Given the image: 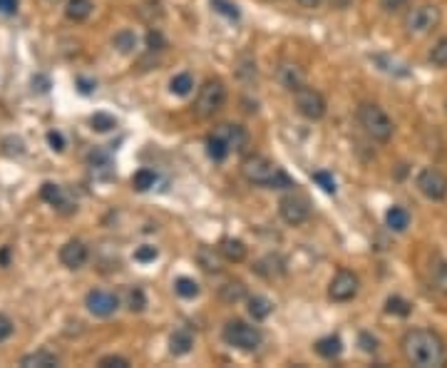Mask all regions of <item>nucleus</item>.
Instances as JSON below:
<instances>
[{
    "label": "nucleus",
    "instance_id": "1",
    "mask_svg": "<svg viewBox=\"0 0 447 368\" xmlns=\"http://www.w3.org/2000/svg\"><path fill=\"white\" fill-rule=\"evenodd\" d=\"M403 356L408 364L418 368H440L447 364V346L440 339V334L430 329H410L405 331L403 341Z\"/></svg>",
    "mask_w": 447,
    "mask_h": 368
},
{
    "label": "nucleus",
    "instance_id": "2",
    "mask_svg": "<svg viewBox=\"0 0 447 368\" xmlns=\"http://www.w3.org/2000/svg\"><path fill=\"white\" fill-rule=\"evenodd\" d=\"M358 122H360V127H363L365 132L375 140V142H388L395 132V125H393V120L388 117V112H385L383 107H378V105H373V102L360 105L358 107Z\"/></svg>",
    "mask_w": 447,
    "mask_h": 368
},
{
    "label": "nucleus",
    "instance_id": "3",
    "mask_svg": "<svg viewBox=\"0 0 447 368\" xmlns=\"http://www.w3.org/2000/svg\"><path fill=\"white\" fill-rule=\"evenodd\" d=\"M226 105V88L222 80H207V83L199 88L197 102H194V110H197L199 117H214Z\"/></svg>",
    "mask_w": 447,
    "mask_h": 368
},
{
    "label": "nucleus",
    "instance_id": "4",
    "mask_svg": "<svg viewBox=\"0 0 447 368\" xmlns=\"http://www.w3.org/2000/svg\"><path fill=\"white\" fill-rule=\"evenodd\" d=\"M224 341L239 351H256L264 344V334L256 326L244 324V321H229L224 326Z\"/></svg>",
    "mask_w": 447,
    "mask_h": 368
},
{
    "label": "nucleus",
    "instance_id": "5",
    "mask_svg": "<svg viewBox=\"0 0 447 368\" xmlns=\"http://www.w3.org/2000/svg\"><path fill=\"white\" fill-rule=\"evenodd\" d=\"M440 20H443V13H440L438 5L423 3L405 15V30L410 35H428L438 28Z\"/></svg>",
    "mask_w": 447,
    "mask_h": 368
},
{
    "label": "nucleus",
    "instance_id": "6",
    "mask_svg": "<svg viewBox=\"0 0 447 368\" xmlns=\"http://www.w3.org/2000/svg\"><path fill=\"white\" fill-rule=\"evenodd\" d=\"M281 167H276L271 159H266L264 154H251L241 162V174L246 177V182L259 184V186H269L274 184L276 174H279Z\"/></svg>",
    "mask_w": 447,
    "mask_h": 368
},
{
    "label": "nucleus",
    "instance_id": "7",
    "mask_svg": "<svg viewBox=\"0 0 447 368\" xmlns=\"http://www.w3.org/2000/svg\"><path fill=\"white\" fill-rule=\"evenodd\" d=\"M358 289H360L358 274H353V271L348 269H340L338 274L330 279L328 299L335 301V304H345V301H353L355 296H358Z\"/></svg>",
    "mask_w": 447,
    "mask_h": 368
},
{
    "label": "nucleus",
    "instance_id": "8",
    "mask_svg": "<svg viewBox=\"0 0 447 368\" xmlns=\"http://www.w3.org/2000/svg\"><path fill=\"white\" fill-rule=\"evenodd\" d=\"M296 107L298 112L303 115L306 120H321L325 115V100L318 90L308 88V85H301L298 90L293 93Z\"/></svg>",
    "mask_w": 447,
    "mask_h": 368
},
{
    "label": "nucleus",
    "instance_id": "9",
    "mask_svg": "<svg viewBox=\"0 0 447 368\" xmlns=\"http://www.w3.org/2000/svg\"><path fill=\"white\" fill-rule=\"evenodd\" d=\"M279 211L281 216H284L286 224H303V221H308L311 216V204L308 199H306L303 194H298V191H291V194H286L284 199L279 201Z\"/></svg>",
    "mask_w": 447,
    "mask_h": 368
},
{
    "label": "nucleus",
    "instance_id": "10",
    "mask_svg": "<svg viewBox=\"0 0 447 368\" xmlns=\"http://www.w3.org/2000/svg\"><path fill=\"white\" fill-rule=\"evenodd\" d=\"M418 189L423 191L428 199L440 201L447 196V177L440 169L435 167H425L423 172L418 174Z\"/></svg>",
    "mask_w": 447,
    "mask_h": 368
},
{
    "label": "nucleus",
    "instance_id": "11",
    "mask_svg": "<svg viewBox=\"0 0 447 368\" xmlns=\"http://www.w3.org/2000/svg\"><path fill=\"white\" fill-rule=\"evenodd\" d=\"M85 304H87L90 314L99 316V319H107V316H112L114 311H117L119 299L112 294V291L95 289V291H90V294H87V299H85Z\"/></svg>",
    "mask_w": 447,
    "mask_h": 368
},
{
    "label": "nucleus",
    "instance_id": "12",
    "mask_svg": "<svg viewBox=\"0 0 447 368\" xmlns=\"http://www.w3.org/2000/svg\"><path fill=\"white\" fill-rule=\"evenodd\" d=\"M87 256H90L87 246L77 239L68 241V244L60 249V261H63L68 269H82V266L87 264Z\"/></svg>",
    "mask_w": 447,
    "mask_h": 368
},
{
    "label": "nucleus",
    "instance_id": "13",
    "mask_svg": "<svg viewBox=\"0 0 447 368\" xmlns=\"http://www.w3.org/2000/svg\"><path fill=\"white\" fill-rule=\"evenodd\" d=\"M214 132L219 135V137H224L226 140V144L231 147V152H244L246 149V144H249V132H246L241 125H231V122H226V125H219Z\"/></svg>",
    "mask_w": 447,
    "mask_h": 368
},
{
    "label": "nucleus",
    "instance_id": "14",
    "mask_svg": "<svg viewBox=\"0 0 447 368\" xmlns=\"http://www.w3.org/2000/svg\"><path fill=\"white\" fill-rule=\"evenodd\" d=\"M276 75H279V83L284 85L286 90H291V93H296V90L303 85V70H301L298 65L284 63Z\"/></svg>",
    "mask_w": 447,
    "mask_h": 368
},
{
    "label": "nucleus",
    "instance_id": "15",
    "mask_svg": "<svg viewBox=\"0 0 447 368\" xmlns=\"http://www.w3.org/2000/svg\"><path fill=\"white\" fill-rule=\"evenodd\" d=\"M192 346H194L192 331L177 329L172 336H169V354H172V356H184V354H189V351H192Z\"/></svg>",
    "mask_w": 447,
    "mask_h": 368
},
{
    "label": "nucleus",
    "instance_id": "16",
    "mask_svg": "<svg viewBox=\"0 0 447 368\" xmlns=\"http://www.w3.org/2000/svg\"><path fill=\"white\" fill-rule=\"evenodd\" d=\"M219 254H222L226 261L239 264V261L246 259V244L241 239H231V236H226V239H222V244H219Z\"/></svg>",
    "mask_w": 447,
    "mask_h": 368
},
{
    "label": "nucleus",
    "instance_id": "17",
    "mask_svg": "<svg viewBox=\"0 0 447 368\" xmlns=\"http://www.w3.org/2000/svg\"><path fill=\"white\" fill-rule=\"evenodd\" d=\"M60 364V359L55 354H50V351H35V354H28L23 356V361H20V366L23 368H55Z\"/></svg>",
    "mask_w": 447,
    "mask_h": 368
},
{
    "label": "nucleus",
    "instance_id": "18",
    "mask_svg": "<svg viewBox=\"0 0 447 368\" xmlns=\"http://www.w3.org/2000/svg\"><path fill=\"white\" fill-rule=\"evenodd\" d=\"M430 284H433L440 294L447 296V261L440 259V256H435V259L430 261Z\"/></svg>",
    "mask_w": 447,
    "mask_h": 368
},
{
    "label": "nucleus",
    "instance_id": "19",
    "mask_svg": "<svg viewBox=\"0 0 447 368\" xmlns=\"http://www.w3.org/2000/svg\"><path fill=\"white\" fill-rule=\"evenodd\" d=\"M316 354L323 356V359H338L343 354V341L338 336H323V339L316 344Z\"/></svg>",
    "mask_w": 447,
    "mask_h": 368
},
{
    "label": "nucleus",
    "instance_id": "20",
    "mask_svg": "<svg viewBox=\"0 0 447 368\" xmlns=\"http://www.w3.org/2000/svg\"><path fill=\"white\" fill-rule=\"evenodd\" d=\"M92 0H70L68 8H65V15L70 20H75V23H82V20H87L92 15Z\"/></svg>",
    "mask_w": 447,
    "mask_h": 368
},
{
    "label": "nucleus",
    "instance_id": "21",
    "mask_svg": "<svg viewBox=\"0 0 447 368\" xmlns=\"http://www.w3.org/2000/svg\"><path fill=\"white\" fill-rule=\"evenodd\" d=\"M385 224L393 231H405L410 226V211L403 206H390L388 214H385Z\"/></svg>",
    "mask_w": 447,
    "mask_h": 368
},
{
    "label": "nucleus",
    "instance_id": "22",
    "mask_svg": "<svg viewBox=\"0 0 447 368\" xmlns=\"http://www.w3.org/2000/svg\"><path fill=\"white\" fill-rule=\"evenodd\" d=\"M207 152H209V157H212L214 162H224V159L229 157L231 147L226 144L224 137H219V135L214 132V135H209V137H207Z\"/></svg>",
    "mask_w": 447,
    "mask_h": 368
},
{
    "label": "nucleus",
    "instance_id": "23",
    "mask_svg": "<svg viewBox=\"0 0 447 368\" xmlns=\"http://www.w3.org/2000/svg\"><path fill=\"white\" fill-rule=\"evenodd\" d=\"M271 311H274V304H271L266 296H251V299H249V314L254 316L256 321L269 319Z\"/></svg>",
    "mask_w": 447,
    "mask_h": 368
},
{
    "label": "nucleus",
    "instance_id": "24",
    "mask_svg": "<svg viewBox=\"0 0 447 368\" xmlns=\"http://www.w3.org/2000/svg\"><path fill=\"white\" fill-rule=\"evenodd\" d=\"M40 196H43V199L48 201V204L60 206V209H65V206H70V201H65L63 189H60L58 184H53V182H45V184H43V189H40Z\"/></svg>",
    "mask_w": 447,
    "mask_h": 368
},
{
    "label": "nucleus",
    "instance_id": "25",
    "mask_svg": "<svg viewBox=\"0 0 447 368\" xmlns=\"http://www.w3.org/2000/svg\"><path fill=\"white\" fill-rule=\"evenodd\" d=\"M219 296H222L226 304H236V301L246 299V286L241 281H226L222 289H219Z\"/></svg>",
    "mask_w": 447,
    "mask_h": 368
},
{
    "label": "nucleus",
    "instance_id": "26",
    "mask_svg": "<svg viewBox=\"0 0 447 368\" xmlns=\"http://www.w3.org/2000/svg\"><path fill=\"white\" fill-rule=\"evenodd\" d=\"M112 45L117 48V53L129 55L134 48H137V35H134L132 30H119V33L112 38Z\"/></svg>",
    "mask_w": 447,
    "mask_h": 368
},
{
    "label": "nucleus",
    "instance_id": "27",
    "mask_svg": "<svg viewBox=\"0 0 447 368\" xmlns=\"http://www.w3.org/2000/svg\"><path fill=\"white\" fill-rule=\"evenodd\" d=\"M169 90H172L177 98H187V95L194 90V78L189 73H179L177 78H172V83H169Z\"/></svg>",
    "mask_w": 447,
    "mask_h": 368
},
{
    "label": "nucleus",
    "instance_id": "28",
    "mask_svg": "<svg viewBox=\"0 0 447 368\" xmlns=\"http://www.w3.org/2000/svg\"><path fill=\"white\" fill-rule=\"evenodd\" d=\"M157 184V172L154 169H139V172H134V177H132V186L137 191H147V189H152V186Z\"/></svg>",
    "mask_w": 447,
    "mask_h": 368
},
{
    "label": "nucleus",
    "instance_id": "29",
    "mask_svg": "<svg viewBox=\"0 0 447 368\" xmlns=\"http://www.w3.org/2000/svg\"><path fill=\"white\" fill-rule=\"evenodd\" d=\"M385 311L393 316H400V319H405V316H410V311H413V304L405 299H400V296H390L388 301H385Z\"/></svg>",
    "mask_w": 447,
    "mask_h": 368
},
{
    "label": "nucleus",
    "instance_id": "30",
    "mask_svg": "<svg viewBox=\"0 0 447 368\" xmlns=\"http://www.w3.org/2000/svg\"><path fill=\"white\" fill-rule=\"evenodd\" d=\"M199 264H202V269L204 271H209V274H217L219 269H222V266H219V256L214 254V249H209V246H202V249H199Z\"/></svg>",
    "mask_w": 447,
    "mask_h": 368
},
{
    "label": "nucleus",
    "instance_id": "31",
    "mask_svg": "<svg viewBox=\"0 0 447 368\" xmlns=\"http://www.w3.org/2000/svg\"><path fill=\"white\" fill-rule=\"evenodd\" d=\"M174 291L182 299H194V296H199V284L194 279H189V276H179L177 284H174Z\"/></svg>",
    "mask_w": 447,
    "mask_h": 368
},
{
    "label": "nucleus",
    "instance_id": "32",
    "mask_svg": "<svg viewBox=\"0 0 447 368\" xmlns=\"http://www.w3.org/2000/svg\"><path fill=\"white\" fill-rule=\"evenodd\" d=\"M90 125H92V130H97V132H109V130L117 127V120L107 112H95L92 120H90Z\"/></svg>",
    "mask_w": 447,
    "mask_h": 368
},
{
    "label": "nucleus",
    "instance_id": "33",
    "mask_svg": "<svg viewBox=\"0 0 447 368\" xmlns=\"http://www.w3.org/2000/svg\"><path fill=\"white\" fill-rule=\"evenodd\" d=\"M430 63L438 65V68H447V38L438 40L435 48L430 50Z\"/></svg>",
    "mask_w": 447,
    "mask_h": 368
},
{
    "label": "nucleus",
    "instance_id": "34",
    "mask_svg": "<svg viewBox=\"0 0 447 368\" xmlns=\"http://www.w3.org/2000/svg\"><path fill=\"white\" fill-rule=\"evenodd\" d=\"M212 8L217 10V13H222L224 18L229 20H239V8H236L231 0H212Z\"/></svg>",
    "mask_w": 447,
    "mask_h": 368
},
{
    "label": "nucleus",
    "instance_id": "35",
    "mask_svg": "<svg viewBox=\"0 0 447 368\" xmlns=\"http://www.w3.org/2000/svg\"><path fill=\"white\" fill-rule=\"evenodd\" d=\"M313 182L328 194H335V179L328 172H313Z\"/></svg>",
    "mask_w": 447,
    "mask_h": 368
},
{
    "label": "nucleus",
    "instance_id": "36",
    "mask_svg": "<svg viewBox=\"0 0 447 368\" xmlns=\"http://www.w3.org/2000/svg\"><path fill=\"white\" fill-rule=\"evenodd\" d=\"M144 40H147V48L152 50V53H154V50H164V48H167V40H164V35L159 33L157 28L149 30L147 38H144Z\"/></svg>",
    "mask_w": 447,
    "mask_h": 368
},
{
    "label": "nucleus",
    "instance_id": "37",
    "mask_svg": "<svg viewBox=\"0 0 447 368\" xmlns=\"http://www.w3.org/2000/svg\"><path fill=\"white\" fill-rule=\"evenodd\" d=\"M157 256H159V251L154 249V246H149V244L139 246V249L134 251V259H137L139 264H149V261H154Z\"/></svg>",
    "mask_w": 447,
    "mask_h": 368
},
{
    "label": "nucleus",
    "instance_id": "38",
    "mask_svg": "<svg viewBox=\"0 0 447 368\" xmlns=\"http://www.w3.org/2000/svg\"><path fill=\"white\" fill-rule=\"evenodd\" d=\"M147 306V296H144L142 289H132L129 291V309L132 311H142Z\"/></svg>",
    "mask_w": 447,
    "mask_h": 368
},
{
    "label": "nucleus",
    "instance_id": "39",
    "mask_svg": "<svg viewBox=\"0 0 447 368\" xmlns=\"http://www.w3.org/2000/svg\"><path fill=\"white\" fill-rule=\"evenodd\" d=\"M358 344H360V349L365 351V354H375V351H378V339H375V336H370V334H360L358 336Z\"/></svg>",
    "mask_w": 447,
    "mask_h": 368
},
{
    "label": "nucleus",
    "instance_id": "40",
    "mask_svg": "<svg viewBox=\"0 0 447 368\" xmlns=\"http://www.w3.org/2000/svg\"><path fill=\"white\" fill-rule=\"evenodd\" d=\"M99 366L102 368H127L129 361L122 359V356H104V359H99Z\"/></svg>",
    "mask_w": 447,
    "mask_h": 368
},
{
    "label": "nucleus",
    "instance_id": "41",
    "mask_svg": "<svg viewBox=\"0 0 447 368\" xmlns=\"http://www.w3.org/2000/svg\"><path fill=\"white\" fill-rule=\"evenodd\" d=\"M10 334H13V321L0 314V344H3L5 339H10Z\"/></svg>",
    "mask_w": 447,
    "mask_h": 368
},
{
    "label": "nucleus",
    "instance_id": "42",
    "mask_svg": "<svg viewBox=\"0 0 447 368\" xmlns=\"http://www.w3.org/2000/svg\"><path fill=\"white\" fill-rule=\"evenodd\" d=\"M48 142H50V147L58 149V152H63L65 149V140H63V135L60 132H48Z\"/></svg>",
    "mask_w": 447,
    "mask_h": 368
},
{
    "label": "nucleus",
    "instance_id": "43",
    "mask_svg": "<svg viewBox=\"0 0 447 368\" xmlns=\"http://www.w3.org/2000/svg\"><path fill=\"white\" fill-rule=\"evenodd\" d=\"M0 13L3 15L18 13V0H0Z\"/></svg>",
    "mask_w": 447,
    "mask_h": 368
},
{
    "label": "nucleus",
    "instance_id": "44",
    "mask_svg": "<svg viewBox=\"0 0 447 368\" xmlns=\"http://www.w3.org/2000/svg\"><path fill=\"white\" fill-rule=\"evenodd\" d=\"M323 3H328L330 8H335V10H343V8H348L353 0H323Z\"/></svg>",
    "mask_w": 447,
    "mask_h": 368
},
{
    "label": "nucleus",
    "instance_id": "45",
    "mask_svg": "<svg viewBox=\"0 0 447 368\" xmlns=\"http://www.w3.org/2000/svg\"><path fill=\"white\" fill-rule=\"evenodd\" d=\"M8 264H10V249L3 246V249H0V266H8Z\"/></svg>",
    "mask_w": 447,
    "mask_h": 368
},
{
    "label": "nucleus",
    "instance_id": "46",
    "mask_svg": "<svg viewBox=\"0 0 447 368\" xmlns=\"http://www.w3.org/2000/svg\"><path fill=\"white\" fill-rule=\"evenodd\" d=\"M296 3H298L301 8H318L323 0H296Z\"/></svg>",
    "mask_w": 447,
    "mask_h": 368
},
{
    "label": "nucleus",
    "instance_id": "47",
    "mask_svg": "<svg viewBox=\"0 0 447 368\" xmlns=\"http://www.w3.org/2000/svg\"><path fill=\"white\" fill-rule=\"evenodd\" d=\"M408 0H383L385 8H400V5H405Z\"/></svg>",
    "mask_w": 447,
    "mask_h": 368
},
{
    "label": "nucleus",
    "instance_id": "48",
    "mask_svg": "<svg viewBox=\"0 0 447 368\" xmlns=\"http://www.w3.org/2000/svg\"><path fill=\"white\" fill-rule=\"evenodd\" d=\"M77 85L82 93H92V83H87V80H77Z\"/></svg>",
    "mask_w": 447,
    "mask_h": 368
},
{
    "label": "nucleus",
    "instance_id": "49",
    "mask_svg": "<svg viewBox=\"0 0 447 368\" xmlns=\"http://www.w3.org/2000/svg\"><path fill=\"white\" fill-rule=\"evenodd\" d=\"M33 83H38V85H40L38 93H45V90H48V80H45V78H38V80H33Z\"/></svg>",
    "mask_w": 447,
    "mask_h": 368
},
{
    "label": "nucleus",
    "instance_id": "50",
    "mask_svg": "<svg viewBox=\"0 0 447 368\" xmlns=\"http://www.w3.org/2000/svg\"><path fill=\"white\" fill-rule=\"evenodd\" d=\"M50 3H58V0H50Z\"/></svg>",
    "mask_w": 447,
    "mask_h": 368
}]
</instances>
